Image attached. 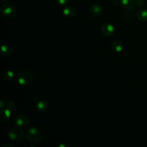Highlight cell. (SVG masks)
I'll list each match as a JSON object with an SVG mask.
<instances>
[{
	"instance_id": "cell-5",
	"label": "cell",
	"mask_w": 147,
	"mask_h": 147,
	"mask_svg": "<svg viewBox=\"0 0 147 147\" xmlns=\"http://www.w3.org/2000/svg\"><path fill=\"white\" fill-rule=\"evenodd\" d=\"M29 122V118L24 114H20L17 115L14 120V123L18 127L26 126Z\"/></svg>"
},
{
	"instance_id": "cell-16",
	"label": "cell",
	"mask_w": 147,
	"mask_h": 147,
	"mask_svg": "<svg viewBox=\"0 0 147 147\" xmlns=\"http://www.w3.org/2000/svg\"><path fill=\"white\" fill-rule=\"evenodd\" d=\"M13 107H14V103L11 100L8 101L7 103V108L11 110Z\"/></svg>"
},
{
	"instance_id": "cell-11",
	"label": "cell",
	"mask_w": 147,
	"mask_h": 147,
	"mask_svg": "<svg viewBox=\"0 0 147 147\" xmlns=\"http://www.w3.org/2000/svg\"><path fill=\"white\" fill-rule=\"evenodd\" d=\"M63 12L64 15H65L67 17L72 18L75 14V9L71 6H67L63 8Z\"/></svg>"
},
{
	"instance_id": "cell-12",
	"label": "cell",
	"mask_w": 147,
	"mask_h": 147,
	"mask_svg": "<svg viewBox=\"0 0 147 147\" xmlns=\"http://www.w3.org/2000/svg\"><path fill=\"white\" fill-rule=\"evenodd\" d=\"M11 115V111L9 109H1L0 111V120L4 121L7 120Z\"/></svg>"
},
{
	"instance_id": "cell-19",
	"label": "cell",
	"mask_w": 147,
	"mask_h": 147,
	"mask_svg": "<svg viewBox=\"0 0 147 147\" xmlns=\"http://www.w3.org/2000/svg\"><path fill=\"white\" fill-rule=\"evenodd\" d=\"M9 147V146H11V147H13V146L12 145H11V144H5V145H3V146H2V147Z\"/></svg>"
},
{
	"instance_id": "cell-17",
	"label": "cell",
	"mask_w": 147,
	"mask_h": 147,
	"mask_svg": "<svg viewBox=\"0 0 147 147\" xmlns=\"http://www.w3.org/2000/svg\"><path fill=\"white\" fill-rule=\"evenodd\" d=\"M56 2L61 5H64L67 4L68 2V0H56Z\"/></svg>"
},
{
	"instance_id": "cell-6",
	"label": "cell",
	"mask_w": 147,
	"mask_h": 147,
	"mask_svg": "<svg viewBox=\"0 0 147 147\" xmlns=\"http://www.w3.org/2000/svg\"><path fill=\"white\" fill-rule=\"evenodd\" d=\"M101 32L105 36H111L114 33V28L111 24L105 23L101 27Z\"/></svg>"
},
{
	"instance_id": "cell-7",
	"label": "cell",
	"mask_w": 147,
	"mask_h": 147,
	"mask_svg": "<svg viewBox=\"0 0 147 147\" xmlns=\"http://www.w3.org/2000/svg\"><path fill=\"white\" fill-rule=\"evenodd\" d=\"M102 11V7L98 3H94L90 9V13L94 17H97L100 16Z\"/></svg>"
},
{
	"instance_id": "cell-3",
	"label": "cell",
	"mask_w": 147,
	"mask_h": 147,
	"mask_svg": "<svg viewBox=\"0 0 147 147\" xmlns=\"http://www.w3.org/2000/svg\"><path fill=\"white\" fill-rule=\"evenodd\" d=\"M7 135L10 140L16 142L21 141L24 137V131L17 127L10 128L8 131Z\"/></svg>"
},
{
	"instance_id": "cell-4",
	"label": "cell",
	"mask_w": 147,
	"mask_h": 147,
	"mask_svg": "<svg viewBox=\"0 0 147 147\" xmlns=\"http://www.w3.org/2000/svg\"><path fill=\"white\" fill-rule=\"evenodd\" d=\"M1 10L3 16L7 18H14L17 13L15 6L9 3H5L1 6Z\"/></svg>"
},
{
	"instance_id": "cell-18",
	"label": "cell",
	"mask_w": 147,
	"mask_h": 147,
	"mask_svg": "<svg viewBox=\"0 0 147 147\" xmlns=\"http://www.w3.org/2000/svg\"><path fill=\"white\" fill-rule=\"evenodd\" d=\"M5 102L2 99H1V101H0V107H1V109H2L5 108Z\"/></svg>"
},
{
	"instance_id": "cell-2",
	"label": "cell",
	"mask_w": 147,
	"mask_h": 147,
	"mask_svg": "<svg viewBox=\"0 0 147 147\" xmlns=\"http://www.w3.org/2000/svg\"><path fill=\"white\" fill-rule=\"evenodd\" d=\"M33 80V74L28 70H25L20 72L17 76V81L18 83L24 86H26L31 84Z\"/></svg>"
},
{
	"instance_id": "cell-20",
	"label": "cell",
	"mask_w": 147,
	"mask_h": 147,
	"mask_svg": "<svg viewBox=\"0 0 147 147\" xmlns=\"http://www.w3.org/2000/svg\"><path fill=\"white\" fill-rule=\"evenodd\" d=\"M2 1H6V0H2Z\"/></svg>"
},
{
	"instance_id": "cell-13",
	"label": "cell",
	"mask_w": 147,
	"mask_h": 147,
	"mask_svg": "<svg viewBox=\"0 0 147 147\" xmlns=\"http://www.w3.org/2000/svg\"><path fill=\"white\" fill-rule=\"evenodd\" d=\"M137 18L142 22L147 21V9H142L137 13Z\"/></svg>"
},
{
	"instance_id": "cell-14",
	"label": "cell",
	"mask_w": 147,
	"mask_h": 147,
	"mask_svg": "<svg viewBox=\"0 0 147 147\" xmlns=\"http://www.w3.org/2000/svg\"><path fill=\"white\" fill-rule=\"evenodd\" d=\"M0 52L3 56H9L11 52V49L9 46L3 44L1 47Z\"/></svg>"
},
{
	"instance_id": "cell-1",
	"label": "cell",
	"mask_w": 147,
	"mask_h": 147,
	"mask_svg": "<svg viewBox=\"0 0 147 147\" xmlns=\"http://www.w3.org/2000/svg\"><path fill=\"white\" fill-rule=\"evenodd\" d=\"M26 136L27 140L32 143H38L41 141L42 138L41 131L34 127H31L28 129Z\"/></svg>"
},
{
	"instance_id": "cell-9",
	"label": "cell",
	"mask_w": 147,
	"mask_h": 147,
	"mask_svg": "<svg viewBox=\"0 0 147 147\" xmlns=\"http://www.w3.org/2000/svg\"><path fill=\"white\" fill-rule=\"evenodd\" d=\"M121 5L126 11H131L134 8V3L133 0H121Z\"/></svg>"
},
{
	"instance_id": "cell-8",
	"label": "cell",
	"mask_w": 147,
	"mask_h": 147,
	"mask_svg": "<svg viewBox=\"0 0 147 147\" xmlns=\"http://www.w3.org/2000/svg\"><path fill=\"white\" fill-rule=\"evenodd\" d=\"M36 107L38 111L40 112H45L49 109V104L46 100H41L37 102Z\"/></svg>"
},
{
	"instance_id": "cell-15",
	"label": "cell",
	"mask_w": 147,
	"mask_h": 147,
	"mask_svg": "<svg viewBox=\"0 0 147 147\" xmlns=\"http://www.w3.org/2000/svg\"><path fill=\"white\" fill-rule=\"evenodd\" d=\"M15 73L12 71H7L3 74V78L7 82H11L15 78Z\"/></svg>"
},
{
	"instance_id": "cell-10",
	"label": "cell",
	"mask_w": 147,
	"mask_h": 147,
	"mask_svg": "<svg viewBox=\"0 0 147 147\" xmlns=\"http://www.w3.org/2000/svg\"><path fill=\"white\" fill-rule=\"evenodd\" d=\"M111 49L114 52H120L123 49V44L120 41L115 40L112 43L111 45Z\"/></svg>"
}]
</instances>
